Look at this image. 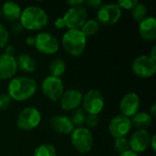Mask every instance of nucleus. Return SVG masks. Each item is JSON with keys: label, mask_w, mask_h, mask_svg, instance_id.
I'll list each match as a JSON object with an SVG mask.
<instances>
[{"label": "nucleus", "mask_w": 156, "mask_h": 156, "mask_svg": "<svg viewBox=\"0 0 156 156\" xmlns=\"http://www.w3.org/2000/svg\"><path fill=\"white\" fill-rule=\"evenodd\" d=\"M25 42H26V44L27 46H29V47L33 46L34 47V45H35V36H27L26 37V39H25Z\"/></svg>", "instance_id": "37"}, {"label": "nucleus", "mask_w": 156, "mask_h": 156, "mask_svg": "<svg viewBox=\"0 0 156 156\" xmlns=\"http://www.w3.org/2000/svg\"><path fill=\"white\" fill-rule=\"evenodd\" d=\"M1 17H2V14H1V8H0V19H1Z\"/></svg>", "instance_id": "42"}, {"label": "nucleus", "mask_w": 156, "mask_h": 156, "mask_svg": "<svg viewBox=\"0 0 156 156\" xmlns=\"http://www.w3.org/2000/svg\"><path fill=\"white\" fill-rule=\"evenodd\" d=\"M11 102L12 100L6 92L0 93V112L5 111L11 105Z\"/></svg>", "instance_id": "31"}, {"label": "nucleus", "mask_w": 156, "mask_h": 156, "mask_svg": "<svg viewBox=\"0 0 156 156\" xmlns=\"http://www.w3.org/2000/svg\"><path fill=\"white\" fill-rule=\"evenodd\" d=\"M100 27L101 25L96 18H88L80 29L88 37L96 35L100 30Z\"/></svg>", "instance_id": "23"}, {"label": "nucleus", "mask_w": 156, "mask_h": 156, "mask_svg": "<svg viewBox=\"0 0 156 156\" xmlns=\"http://www.w3.org/2000/svg\"><path fill=\"white\" fill-rule=\"evenodd\" d=\"M87 113L83 111L82 108H78L74 111H72L70 115V121L75 128L77 127H82L85 124Z\"/></svg>", "instance_id": "24"}, {"label": "nucleus", "mask_w": 156, "mask_h": 156, "mask_svg": "<svg viewBox=\"0 0 156 156\" xmlns=\"http://www.w3.org/2000/svg\"><path fill=\"white\" fill-rule=\"evenodd\" d=\"M16 60L17 64V69H21L26 73H33L37 69V61L31 55L27 53L19 54L16 58Z\"/></svg>", "instance_id": "20"}, {"label": "nucleus", "mask_w": 156, "mask_h": 156, "mask_svg": "<svg viewBox=\"0 0 156 156\" xmlns=\"http://www.w3.org/2000/svg\"><path fill=\"white\" fill-rule=\"evenodd\" d=\"M138 0H120L116 4L119 5V7L122 10H132L138 3Z\"/></svg>", "instance_id": "30"}, {"label": "nucleus", "mask_w": 156, "mask_h": 156, "mask_svg": "<svg viewBox=\"0 0 156 156\" xmlns=\"http://www.w3.org/2000/svg\"><path fill=\"white\" fill-rule=\"evenodd\" d=\"M33 156H57V150L51 144H42L34 150Z\"/></svg>", "instance_id": "25"}, {"label": "nucleus", "mask_w": 156, "mask_h": 156, "mask_svg": "<svg viewBox=\"0 0 156 156\" xmlns=\"http://www.w3.org/2000/svg\"><path fill=\"white\" fill-rule=\"evenodd\" d=\"M35 48L44 55H54L60 48V43L56 36L50 32L41 31L35 36Z\"/></svg>", "instance_id": "6"}, {"label": "nucleus", "mask_w": 156, "mask_h": 156, "mask_svg": "<svg viewBox=\"0 0 156 156\" xmlns=\"http://www.w3.org/2000/svg\"><path fill=\"white\" fill-rule=\"evenodd\" d=\"M120 111L121 114L127 117L132 118L141 109V99L136 92H128L120 101Z\"/></svg>", "instance_id": "13"}, {"label": "nucleus", "mask_w": 156, "mask_h": 156, "mask_svg": "<svg viewBox=\"0 0 156 156\" xmlns=\"http://www.w3.org/2000/svg\"><path fill=\"white\" fill-rule=\"evenodd\" d=\"M49 124L51 129L58 134L61 135H70L75 129L72 124L70 118L66 115H55L50 118Z\"/></svg>", "instance_id": "17"}, {"label": "nucleus", "mask_w": 156, "mask_h": 156, "mask_svg": "<svg viewBox=\"0 0 156 156\" xmlns=\"http://www.w3.org/2000/svg\"><path fill=\"white\" fill-rule=\"evenodd\" d=\"M151 136L152 135L147 130L137 129L129 138L130 150L138 154L145 152L149 148Z\"/></svg>", "instance_id": "14"}, {"label": "nucleus", "mask_w": 156, "mask_h": 156, "mask_svg": "<svg viewBox=\"0 0 156 156\" xmlns=\"http://www.w3.org/2000/svg\"><path fill=\"white\" fill-rule=\"evenodd\" d=\"M85 4L87 5L88 7L98 10L103 5V2L101 0H88V1H85Z\"/></svg>", "instance_id": "32"}, {"label": "nucleus", "mask_w": 156, "mask_h": 156, "mask_svg": "<svg viewBox=\"0 0 156 156\" xmlns=\"http://www.w3.org/2000/svg\"><path fill=\"white\" fill-rule=\"evenodd\" d=\"M0 8L2 16H4L5 19L12 23L19 21L22 13V8L19 4L13 1H6L2 5V6H0Z\"/></svg>", "instance_id": "19"}, {"label": "nucleus", "mask_w": 156, "mask_h": 156, "mask_svg": "<svg viewBox=\"0 0 156 156\" xmlns=\"http://www.w3.org/2000/svg\"><path fill=\"white\" fill-rule=\"evenodd\" d=\"M131 68L135 76L148 79L156 73V61L152 59L148 55H140L133 59Z\"/></svg>", "instance_id": "10"}, {"label": "nucleus", "mask_w": 156, "mask_h": 156, "mask_svg": "<svg viewBox=\"0 0 156 156\" xmlns=\"http://www.w3.org/2000/svg\"><path fill=\"white\" fill-rule=\"evenodd\" d=\"M67 69V65L66 62L60 58H56L52 59L48 65V71L49 75L57 78H61Z\"/></svg>", "instance_id": "22"}, {"label": "nucleus", "mask_w": 156, "mask_h": 156, "mask_svg": "<svg viewBox=\"0 0 156 156\" xmlns=\"http://www.w3.org/2000/svg\"><path fill=\"white\" fill-rule=\"evenodd\" d=\"M38 85L35 79L28 76H17L10 80L7 94L12 101H25L31 99L37 91Z\"/></svg>", "instance_id": "1"}, {"label": "nucleus", "mask_w": 156, "mask_h": 156, "mask_svg": "<svg viewBox=\"0 0 156 156\" xmlns=\"http://www.w3.org/2000/svg\"><path fill=\"white\" fill-rule=\"evenodd\" d=\"M132 128L133 125L131 119L122 114H118L110 121L108 131L110 134L115 139L119 137L127 136L132 131Z\"/></svg>", "instance_id": "12"}, {"label": "nucleus", "mask_w": 156, "mask_h": 156, "mask_svg": "<svg viewBox=\"0 0 156 156\" xmlns=\"http://www.w3.org/2000/svg\"><path fill=\"white\" fill-rule=\"evenodd\" d=\"M113 148L119 154L130 150L129 138H127V136L115 138L113 142Z\"/></svg>", "instance_id": "27"}, {"label": "nucleus", "mask_w": 156, "mask_h": 156, "mask_svg": "<svg viewBox=\"0 0 156 156\" xmlns=\"http://www.w3.org/2000/svg\"><path fill=\"white\" fill-rule=\"evenodd\" d=\"M66 3H67V5H69V7H72V6H80V5H83L85 4V1L84 0H69Z\"/></svg>", "instance_id": "35"}, {"label": "nucleus", "mask_w": 156, "mask_h": 156, "mask_svg": "<svg viewBox=\"0 0 156 156\" xmlns=\"http://www.w3.org/2000/svg\"><path fill=\"white\" fill-rule=\"evenodd\" d=\"M132 125L137 129H145L151 126L153 122V117L146 112H138L131 118Z\"/></svg>", "instance_id": "21"}, {"label": "nucleus", "mask_w": 156, "mask_h": 156, "mask_svg": "<svg viewBox=\"0 0 156 156\" xmlns=\"http://www.w3.org/2000/svg\"><path fill=\"white\" fill-rule=\"evenodd\" d=\"M138 31L140 37L148 42H153L156 39V19L153 16H147L144 19L139 22Z\"/></svg>", "instance_id": "18"}, {"label": "nucleus", "mask_w": 156, "mask_h": 156, "mask_svg": "<svg viewBox=\"0 0 156 156\" xmlns=\"http://www.w3.org/2000/svg\"><path fill=\"white\" fill-rule=\"evenodd\" d=\"M70 143L80 154H88L93 147V135L87 127H77L70 134Z\"/></svg>", "instance_id": "4"}, {"label": "nucleus", "mask_w": 156, "mask_h": 156, "mask_svg": "<svg viewBox=\"0 0 156 156\" xmlns=\"http://www.w3.org/2000/svg\"><path fill=\"white\" fill-rule=\"evenodd\" d=\"M81 105L87 114L99 115L104 109L105 99L100 90L91 89L83 95Z\"/></svg>", "instance_id": "7"}, {"label": "nucleus", "mask_w": 156, "mask_h": 156, "mask_svg": "<svg viewBox=\"0 0 156 156\" xmlns=\"http://www.w3.org/2000/svg\"><path fill=\"white\" fill-rule=\"evenodd\" d=\"M15 51H16V48L13 45L11 44H7L5 47V54L6 55H9V56H14L15 55Z\"/></svg>", "instance_id": "36"}, {"label": "nucleus", "mask_w": 156, "mask_h": 156, "mask_svg": "<svg viewBox=\"0 0 156 156\" xmlns=\"http://www.w3.org/2000/svg\"><path fill=\"white\" fill-rule=\"evenodd\" d=\"M100 122V118L99 115H91V114H87L86 117V121H85V124L89 130L90 129H93L96 128L99 125Z\"/></svg>", "instance_id": "29"}, {"label": "nucleus", "mask_w": 156, "mask_h": 156, "mask_svg": "<svg viewBox=\"0 0 156 156\" xmlns=\"http://www.w3.org/2000/svg\"><path fill=\"white\" fill-rule=\"evenodd\" d=\"M66 27L69 29H80L88 19V12L83 5L69 7L63 15Z\"/></svg>", "instance_id": "11"}, {"label": "nucleus", "mask_w": 156, "mask_h": 156, "mask_svg": "<svg viewBox=\"0 0 156 156\" xmlns=\"http://www.w3.org/2000/svg\"><path fill=\"white\" fill-rule=\"evenodd\" d=\"M152 59H154V61H156V46H154L151 49V52L150 54L148 55Z\"/></svg>", "instance_id": "41"}, {"label": "nucleus", "mask_w": 156, "mask_h": 156, "mask_svg": "<svg viewBox=\"0 0 156 156\" xmlns=\"http://www.w3.org/2000/svg\"><path fill=\"white\" fill-rule=\"evenodd\" d=\"M122 14V10L116 3L103 4L97 10L96 20L100 23V25L112 26L121 19Z\"/></svg>", "instance_id": "9"}, {"label": "nucleus", "mask_w": 156, "mask_h": 156, "mask_svg": "<svg viewBox=\"0 0 156 156\" xmlns=\"http://www.w3.org/2000/svg\"><path fill=\"white\" fill-rule=\"evenodd\" d=\"M156 136L154 134L151 136V140H150V144H149V148L152 149L153 152H155L156 151Z\"/></svg>", "instance_id": "38"}, {"label": "nucleus", "mask_w": 156, "mask_h": 156, "mask_svg": "<svg viewBox=\"0 0 156 156\" xmlns=\"http://www.w3.org/2000/svg\"><path fill=\"white\" fill-rule=\"evenodd\" d=\"M82 98L83 94L81 91L76 89H69L63 92L58 101L63 111L72 112L80 108L82 103Z\"/></svg>", "instance_id": "15"}, {"label": "nucleus", "mask_w": 156, "mask_h": 156, "mask_svg": "<svg viewBox=\"0 0 156 156\" xmlns=\"http://www.w3.org/2000/svg\"><path fill=\"white\" fill-rule=\"evenodd\" d=\"M42 120L40 111L33 106L25 107L17 115L16 126L21 131L29 132L39 126Z\"/></svg>", "instance_id": "5"}, {"label": "nucleus", "mask_w": 156, "mask_h": 156, "mask_svg": "<svg viewBox=\"0 0 156 156\" xmlns=\"http://www.w3.org/2000/svg\"><path fill=\"white\" fill-rule=\"evenodd\" d=\"M64 83L61 78L53 76L46 77L41 82V91L43 95L51 101H58L65 91Z\"/></svg>", "instance_id": "8"}, {"label": "nucleus", "mask_w": 156, "mask_h": 156, "mask_svg": "<svg viewBox=\"0 0 156 156\" xmlns=\"http://www.w3.org/2000/svg\"><path fill=\"white\" fill-rule=\"evenodd\" d=\"M54 27L57 29H63V28L66 27V23H65V21H64V19H63L62 16L58 17V18L55 19V21H54Z\"/></svg>", "instance_id": "34"}, {"label": "nucleus", "mask_w": 156, "mask_h": 156, "mask_svg": "<svg viewBox=\"0 0 156 156\" xmlns=\"http://www.w3.org/2000/svg\"><path fill=\"white\" fill-rule=\"evenodd\" d=\"M131 12H132V17L135 21L141 22L143 19H144L147 16L148 9L144 3L138 2L137 5L131 10Z\"/></svg>", "instance_id": "26"}, {"label": "nucleus", "mask_w": 156, "mask_h": 156, "mask_svg": "<svg viewBox=\"0 0 156 156\" xmlns=\"http://www.w3.org/2000/svg\"><path fill=\"white\" fill-rule=\"evenodd\" d=\"M17 64L15 56L0 55V80H11L17 72Z\"/></svg>", "instance_id": "16"}, {"label": "nucleus", "mask_w": 156, "mask_h": 156, "mask_svg": "<svg viewBox=\"0 0 156 156\" xmlns=\"http://www.w3.org/2000/svg\"><path fill=\"white\" fill-rule=\"evenodd\" d=\"M23 27L22 25L20 24L19 21H16L15 23L12 24V27H11V31L14 33V34H20L22 31H23Z\"/></svg>", "instance_id": "33"}, {"label": "nucleus", "mask_w": 156, "mask_h": 156, "mask_svg": "<svg viewBox=\"0 0 156 156\" xmlns=\"http://www.w3.org/2000/svg\"><path fill=\"white\" fill-rule=\"evenodd\" d=\"M87 38L80 29H68L62 36L61 45L70 56L80 57L86 49Z\"/></svg>", "instance_id": "3"}, {"label": "nucleus", "mask_w": 156, "mask_h": 156, "mask_svg": "<svg viewBox=\"0 0 156 156\" xmlns=\"http://www.w3.org/2000/svg\"><path fill=\"white\" fill-rule=\"evenodd\" d=\"M153 118H154L156 115V103L155 102H154L153 104H152V106H151V108H150V110H149V112H148Z\"/></svg>", "instance_id": "39"}, {"label": "nucleus", "mask_w": 156, "mask_h": 156, "mask_svg": "<svg viewBox=\"0 0 156 156\" xmlns=\"http://www.w3.org/2000/svg\"><path fill=\"white\" fill-rule=\"evenodd\" d=\"M119 156H141L140 154H136V153H134V152H133V151H131V150H128V151H126V152H124V153H122V154H120Z\"/></svg>", "instance_id": "40"}, {"label": "nucleus", "mask_w": 156, "mask_h": 156, "mask_svg": "<svg viewBox=\"0 0 156 156\" xmlns=\"http://www.w3.org/2000/svg\"><path fill=\"white\" fill-rule=\"evenodd\" d=\"M9 42V31L7 28L0 23V48H5V47Z\"/></svg>", "instance_id": "28"}, {"label": "nucleus", "mask_w": 156, "mask_h": 156, "mask_svg": "<svg viewBox=\"0 0 156 156\" xmlns=\"http://www.w3.org/2000/svg\"><path fill=\"white\" fill-rule=\"evenodd\" d=\"M19 22L24 29L37 31L43 29L48 23V15L38 5H28L22 10Z\"/></svg>", "instance_id": "2"}]
</instances>
